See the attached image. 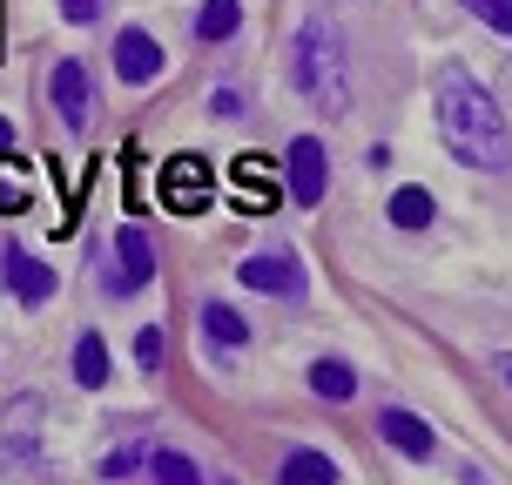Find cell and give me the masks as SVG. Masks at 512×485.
I'll return each instance as SVG.
<instances>
[{
	"instance_id": "cell-1",
	"label": "cell",
	"mask_w": 512,
	"mask_h": 485,
	"mask_svg": "<svg viewBox=\"0 0 512 485\" xmlns=\"http://www.w3.org/2000/svg\"><path fill=\"white\" fill-rule=\"evenodd\" d=\"M432 108H438V135H445V149L459 155L465 169H479V176H499L512 162V128L499 115L486 88L472 81L465 61H445L432 81Z\"/></svg>"
},
{
	"instance_id": "cell-2",
	"label": "cell",
	"mask_w": 512,
	"mask_h": 485,
	"mask_svg": "<svg viewBox=\"0 0 512 485\" xmlns=\"http://www.w3.org/2000/svg\"><path fill=\"white\" fill-rule=\"evenodd\" d=\"M290 81L317 115H344L351 108V75H344V41L324 14H310L290 41Z\"/></svg>"
},
{
	"instance_id": "cell-3",
	"label": "cell",
	"mask_w": 512,
	"mask_h": 485,
	"mask_svg": "<svg viewBox=\"0 0 512 485\" xmlns=\"http://www.w3.org/2000/svg\"><path fill=\"white\" fill-rule=\"evenodd\" d=\"M155 196H162V209H176V216H203L216 203V169H209L203 155H169L155 169Z\"/></svg>"
},
{
	"instance_id": "cell-4",
	"label": "cell",
	"mask_w": 512,
	"mask_h": 485,
	"mask_svg": "<svg viewBox=\"0 0 512 485\" xmlns=\"http://www.w3.org/2000/svg\"><path fill=\"white\" fill-rule=\"evenodd\" d=\"M230 196H236V209L270 216V209H277V196H283L277 162H270V155H236V162H230Z\"/></svg>"
},
{
	"instance_id": "cell-5",
	"label": "cell",
	"mask_w": 512,
	"mask_h": 485,
	"mask_svg": "<svg viewBox=\"0 0 512 485\" xmlns=\"http://www.w3.org/2000/svg\"><path fill=\"white\" fill-rule=\"evenodd\" d=\"M149 277H155L149 230H142V223H122V230H115V277H108V290H115V297H135V290H149Z\"/></svg>"
},
{
	"instance_id": "cell-6",
	"label": "cell",
	"mask_w": 512,
	"mask_h": 485,
	"mask_svg": "<svg viewBox=\"0 0 512 485\" xmlns=\"http://www.w3.org/2000/svg\"><path fill=\"white\" fill-rule=\"evenodd\" d=\"M48 102H54V115H61L68 128H88V115H95V81H88V68H81V61H54Z\"/></svg>"
},
{
	"instance_id": "cell-7",
	"label": "cell",
	"mask_w": 512,
	"mask_h": 485,
	"mask_svg": "<svg viewBox=\"0 0 512 485\" xmlns=\"http://www.w3.org/2000/svg\"><path fill=\"white\" fill-rule=\"evenodd\" d=\"M324 189H331V155L317 135H297L290 142V196L297 203H324Z\"/></svg>"
},
{
	"instance_id": "cell-8",
	"label": "cell",
	"mask_w": 512,
	"mask_h": 485,
	"mask_svg": "<svg viewBox=\"0 0 512 485\" xmlns=\"http://www.w3.org/2000/svg\"><path fill=\"white\" fill-rule=\"evenodd\" d=\"M236 277L250 283V290H263V297H297V290H304V270H297V256H283V250L250 256Z\"/></svg>"
},
{
	"instance_id": "cell-9",
	"label": "cell",
	"mask_w": 512,
	"mask_h": 485,
	"mask_svg": "<svg viewBox=\"0 0 512 485\" xmlns=\"http://www.w3.org/2000/svg\"><path fill=\"white\" fill-rule=\"evenodd\" d=\"M378 432H384V445H391V452H405V459H432V452H438L432 425H425L418 411H405V405H384Z\"/></svg>"
},
{
	"instance_id": "cell-10",
	"label": "cell",
	"mask_w": 512,
	"mask_h": 485,
	"mask_svg": "<svg viewBox=\"0 0 512 485\" xmlns=\"http://www.w3.org/2000/svg\"><path fill=\"white\" fill-rule=\"evenodd\" d=\"M115 75L135 81V88L162 75V48H155V34H142V27H122V34H115Z\"/></svg>"
},
{
	"instance_id": "cell-11",
	"label": "cell",
	"mask_w": 512,
	"mask_h": 485,
	"mask_svg": "<svg viewBox=\"0 0 512 485\" xmlns=\"http://www.w3.org/2000/svg\"><path fill=\"white\" fill-rule=\"evenodd\" d=\"M0 270H7V290H14L21 304H48V297H54V270H48V263H34L27 250H7V256H0Z\"/></svg>"
},
{
	"instance_id": "cell-12",
	"label": "cell",
	"mask_w": 512,
	"mask_h": 485,
	"mask_svg": "<svg viewBox=\"0 0 512 485\" xmlns=\"http://www.w3.org/2000/svg\"><path fill=\"white\" fill-rule=\"evenodd\" d=\"M277 485H337V465L324 459V452H310V445H297V452H283V465H277Z\"/></svg>"
},
{
	"instance_id": "cell-13",
	"label": "cell",
	"mask_w": 512,
	"mask_h": 485,
	"mask_svg": "<svg viewBox=\"0 0 512 485\" xmlns=\"http://www.w3.org/2000/svg\"><path fill=\"white\" fill-rule=\"evenodd\" d=\"M310 391L331 398V405H344V398H358V371H351L344 358H317L310 364Z\"/></svg>"
},
{
	"instance_id": "cell-14",
	"label": "cell",
	"mask_w": 512,
	"mask_h": 485,
	"mask_svg": "<svg viewBox=\"0 0 512 485\" xmlns=\"http://www.w3.org/2000/svg\"><path fill=\"white\" fill-rule=\"evenodd\" d=\"M203 331H209V344H230V351H243V344H250L243 310H230L223 297H209V304H203Z\"/></svg>"
},
{
	"instance_id": "cell-15",
	"label": "cell",
	"mask_w": 512,
	"mask_h": 485,
	"mask_svg": "<svg viewBox=\"0 0 512 485\" xmlns=\"http://www.w3.org/2000/svg\"><path fill=\"white\" fill-rule=\"evenodd\" d=\"M75 384L81 391H95V384H108V344L95 331L75 337Z\"/></svg>"
},
{
	"instance_id": "cell-16",
	"label": "cell",
	"mask_w": 512,
	"mask_h": 485,
	"mask_svg": "<svg viewBox=\"0 0 512 485\" xmlns=\"http://www.w3.org/2000/svg\"><path fill=\"white\" fill-rule=\"evenodd\" d=\"M236 27H243V0H203V14H196V41H230Z\"/></svg>"
},
{
	"instance_id": "cell-17",
	"label": "cell",
	"mask_w": 512,
	"mask_h": 485,
	"mask_svg": "<svg viewBox=\"0 0 512 485\" xmlns=\"http://www.w3.org/2000/svg\"><path fill=\"white\" fill-rule=\"evenodd\" d=\"M34 203V176H27L14 155H0V216H21Z\"/></svg>"
},
{
	"instance_id": "cell-18",
	"label": "cell",
	"mask_w": 512,
	"mask_h": 485,
	"mask_svg": "<svg viewBox=\"0 0 512 485\" xmlns=\"http://www.w3.org/2000/svg\"><path fill=\"white\" fill-rule=\"evenodd\" d=\"M34 418H41V398H21V405L0 418V432H7V452H14V459L34 452Z\"/></svg>"
},
{
	"instance_id": "cell-19",
	"label": "cell",
	"mask_w": 512,
	"mask_h": 485,
	"mask_svg": "<svg viewBox=\"0 0 512 485\" xmlns=\"http://www.w3.org/2000/svg\"><path fill=\"white\" fill-rule=\"evenodd\" d=\"M438 209H432V189H391V223L398 230H425Z\"/></svg>"
},
{
	"instance_id": "cell-20",
	"label": "cell",
	"mask_w": 512,
	"mask_h": 485,
	"mask_svg": "<svg viewBox=\"0 0 512 485\" xmlns=\"http://www.w3.org/2000/svg\"><path fill=\"white\" fill-rule=\"evenodd\" d=\"M149 472H155V485H203V479H196V459H182L176 445H155Z\"/></svg>"
},
{
	"instance_id": "cell-21",
	"label": "cell",
	"mask_w": 512,
	"mask_h": 485,
	"mask_svg": "<svg viewBox=\"0 0 512 485\" xmlns=\"http://www.w3.org/2000/svg\"><path fill=\"white\" fill-rule=\"evenodd\" d=\"M472 7V21L479 27H492V34H506L512 41V0H465Z\"/></svg>"
},
{
	"instance_id": "cell-22",
	"label": "cell",
	"mask_w": 512,
	"mask_h": 485,
	"mask_svg": "<svg viewBox=\"0 0 512 485\" xmlns=\"http://www.w3.org/2000/svg\"><path fill=\"white\" fill-rule=\"evenodd\" d=\"M135 465H149V445H115V452L102 459V479H128Z\"/></svg>"
},
{
	"instance_id": "cell-23",
	"label": "cell",
	"mask_w": 512,
	"mask_h": 485,
	"mask_svg": "<svg viewBox=\"0 0 512 485\" xmlns=\"http://www.w3.org/2000/svg\"><path fill=\"white\" fill-rule=\"evenodd\" d=\"M135 364H142V371H155V364H162V331H155V324L135 337Z\"/></svg>"
},
{
	"instance_id": "cell-24",
	"label": "cell",
	"mask_w": 512,
	"mask_h": 485,
	"mask_svg": "<svg viewBox=\"0 0 512 485\" xmlns=\"http://www.w3.org/2000/svg\"><path fill=\"white\" fill-rule=\"evenodd\" d=\"M61 14H68V21H75V27H88V21H95V14H102V0H61Z\"/></svg>"
},
{
	"instance_id": "cell-25",
	"label": "cell",
	"mask_w": 512,
	"mask_h": 485,
	"mask_svg": "<svg viewBox=\"0 0 512 485\" xmlns=\"http://www.w3.org/2000/svg\"><path fill=\"white\" fill-rule=\"evenodd\" d=\"M209 108H216V115H230V122H236V115H243V95H236V88H216V95H209Z\"/></svg>"
},
{
	"instance_id": "cell-26",
	"label": "cell",
	"mask_w": 512,
	"mask_h": 485,
	"mask_svg": "<svg viewBox=\"0 0 512 485\" xmlns=\"http://www.w3.org/2000/svg\"><path fill=\"white\" fill-rule=\"evenodd\" d=\"M0 155H14V122L0 115Z\"/></svg>"
},
{
	"instance_id": "cell-27",
	"label": "cell",
	"mask_w": 512,
	"mask_h": 485,
	"mask_svg": "<svg viewBox=\"0 0 512 485\" xmlns=\"http://www.w3.org/2000/svg\"><path fill=\"white\" fill-rule=\"evenodd\" d=\"M499 378H506V384H512V351H499Z\"/></svg>"
}]
</instances>
